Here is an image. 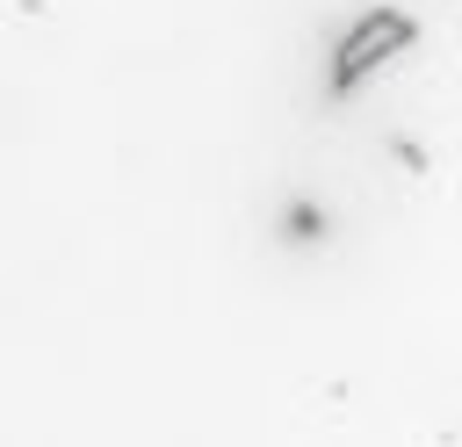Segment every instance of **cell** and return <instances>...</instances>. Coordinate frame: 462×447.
Listing matches in <instances>:
<instances>
[{
  "instance_id": "6da1fadb",
  "label": "cell",
  "mask_w": 462,
  "mask_h": 447,
  "mask_svg": "<svg viewBox=\"0 0 462 447\" xmlns=\"http://www.w3.org/2000/svg\"><path fill=\"white\" fill-rule=\"evenodd\" d=\"M411 36H419L411 14H397V7H368V14L339 36V50H332V94H354V87H361L383 58H397Z\"/></svg>"
}]
</instances>
